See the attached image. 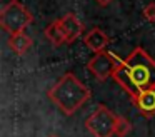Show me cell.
<instances>
[{
	"instance_id": "11",
	"label": "cell",
	"mask_w": 155,
	"mask_h": 137,
	"mask_svg": "<svg viewBox=\"0 0 155 137\" xmlns=\"http://www.w3.org/2000/svg\"><path fill=\"white\" fill-rule=\"evenodd\" d=\"M132 130V124L128 119L118 115L117 119V127H115V137H127Z\"/></svg>"
},
{
	"instance_id": "9",
	"label": "cell",
	"mask_w": 155,
	"mask_h": 137,
	"mask_svg": "<svg viewBox=\"0 0 155 137\" xmlns=\"http://www.w3.org/2000/svg\"><path fill=\"white\" fill-rule=\"evenodd\" d=\"M7 45H8V49H10L14 53H17V55H24V53H27L28 50H30V47L34 45V39H32L27 32L15 33V35L8 37Z\"/></svg>"
},
{
	"instance_id": "8",
	"label": "cell",
	"mask_w": 155,
	"mask_h": 137,
	"mask_svg": "<svg viewBox=\"0 0 155 137\" xmlns=\"http://www.w3.org/2000/svg\"><path fill=\"white\" fill-rule=\"evenodd\" d=\"M134 104L142 115L152 117L155 114V89H148L145 92L138 94L137 97H134Z\"/></svg>"
},
{
	"instance_id": "10",
	"label": "cell",
	"mask_w": 155,
	"mask_h": 137,
	"mask_svg": "<svg viewBox=\"0 0 155 137\" xmlns=\"http://www.w3.org/2000/svg\"><path fill=\"white\" fill-rule=\"evenodd\" d=\"M45 37H47V40L55 47L67 43L65 42V35H64V32H62V29H60V23H58V19L54 20L52 23H48V25L45 27Z\"/></svg>"
},
{
	"instance_id": "5",
	"label": "cell",
	"mask_w": 155,
	"mask_h": 137,
	"mask_svg": "<svg viewBox=\"0 0 155 137\" xmlns=\"http://www.w3.org/2000/svg\"><path fill=\"white\" fill-rule=\"evenodd\" d=\"M122 59H118L114 52L104 50L100 53H95L87 63V69L94 74L95 79L98 80H107L108 77H114L117 69L120 67Z\"/></svg>"
},
{
	"instance_id": "14",
	"label": "cell",
	"mask_w": 155,
	"mask_h": 137,
	"mask_svg": "<svg viewBox=\"0 0 155 137\" xmlns=\"http://www.w3.org/2000/svg\"><path fill=\"white\" fill-rule=\"evenodd\" d=\"M50 137H57V135H50Z\"/></svg>"
},
{
	"instance_id": "12",
	"label": "cell",
	"mask_w": 155,
	"mask_h": 137,
	"mask_svg": "<svg viewBox=\"0 0 155 137\" xmlns=\"http://www.w3.org/2000/svg\"><path fill=\"white\" fill-rule=\"evenodd\" d=\"M142 15L148 20V22H155V2H150L143 7L142 10Z\"/></svg>"
},
{
	"instance_id": "4",
	"label": "cell",
	"mask_w": 155,
	"mask_h": 137,
	"mask_svg": "<svg viewBox=\"0 0 155 137\" xmlns=\"http://www.w3.org/2000/svg\"><path fill=\"white\" fill-rule=\"evenodd\" d=\"M117 119L108 107L104 104L97 107L85 120V127L94 137H114L115 135V127H117Z\"/></svg>"
},
{
	"instance_id": "7",
	"label": "cell",
	"mask_w": 155,
	"mask_h": 137,
	"mask_svg": "<svg viewBox=\"0 0 155 137\" xmlns=\"http://www.w3.org/2000/svg\"><path fill=\"white\" fill-rule=\"evenodd\" d=\"M108 42H110L108 35H107V33H105L102 29H98V27L90 29V30H88V32L84 35V43H85V47H87L88 50H92L94 53L104 52V50L107 49Z\"/></svg>"
},
{
	"instance_id": "2",
	"label": "cell",
	"mask_w": 155,
	"mask_h": 137,
	"mask_svg": "<svg viewBox=\"0 0 155 137\" xmlns=\"http://www.w3.org/2000/svg\"><path fill=\"white\" fill-rule=\"evenodd\" d=\"M47 95L64 114L72 115L90 99V89L74 72H67L50 87Z\"/></svg>"
},
{
	"instance_id": "13",
	"label": "cell",
	"mask_w": 155,
	"mask_h": 137,
	"mask_svg": "<svg viewBox=\"0 0 155 137\" xmlns=\"http://www.w3.org/2000/svg\"><path fill=\"white\" fill-rule=\"evenodd\" d=\"M95 2H97L98 5H102V7H107L108 3H112L114 0H95Z\"/></svg>"
},
{
	"instance_id": "3",
	"label": "cell",
	"mask_w": 155,
	"mask_h": 137,
	"mask_svg": "<svg viewBox=\"0 0 155 137\" xmlns=\"http://www.w3.org/2000/svg\"><path fill=\"white\" fill-rule=\"evenodd\" d=\"M32 22H34L32 12L18 0L7 2L2 9V12H0V27L10 35L25 32V29Z\"/></svg>"
},
{
	"instance_id": "6",
	"label": "cell",
	"mask_w": 155,
	"mask_h": 137,
	"mask_svg": "<svg viewBox=\"0 0 155 137\" xmlns=\"http://www.w3.org/2000/svg\"><path fill=\"white\" fill-rule=\"evenodd\" d=\"M58 23H60V29L65 35V42L67 43H74L77 39H80L85 32V25L77 19L75 13H65L64 17L58 19Z\"/></svg>"
},
{
	"instance_id": "1",
	"label": "cell",
	"mask_w": 155,
	"mask_h": 137,
	"mask_svg": "<svg viewBox=\"0 0 155 137\" xmlns=\"http://www.w3.org/2000/svg\"><path fill=\"white\" fill-rule=\"evenodd\" d=\"M114 80L134 99L148 89H155V60L137 47L114 74Z\"/></svg>"
}]
</instances>
